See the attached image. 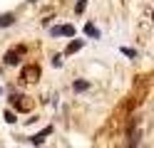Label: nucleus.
Wrapping results in <instances>:
<instances>
[{
	"mask_svg": "<svg viewBox=\"0 0 154 148\" xmlns=\"http://www.w3.org/2000/svg\"><path fill=\"white\" fill-rule=\"evenodd\" d=\"M5 121H10V123L15 121V116H13V111H5Z\"/></svg>",
	"mask_w": 154,
	"mask_h": 148,
	"instance_id": "11",
	"label": "nucleus"
},
{
	"mask_svg": "<svg viewBox=\"0 0 154 148\" xmlns=\"http://www.w3.org/2000/svg\"><path fill=\"white\" fill-rule=\"evenodd\" d=\"M23 52H25V47H17V52H8V54H5V64H17Z\"/></svg>",
	"mask_w": 154,
	"mask_h": 148,
	"instance_id": "1",
	"label": "nucleus"
},
{
	"mask_svg": "<svg viewBox=\"0 0 154 148\" xmlns=\"http://www.w3.org/2000/svg\"><path fill=\"white\" fill-rule=\"evenodd\" d=\"M122 54H127V57H132V59H137V52H134V49H129V47H122Z\"/></svg>",
	"mask_w": 154,
	"mask_h": 148,
	"instance_id": "9",
	"label": "nucleus"
},
{
	"mask_svg": "<svg viewBox=\"0 0 154 148\" xmlns=\"http://www.w3.org/2000/svg\"><path fill=\"white\" fill-rule=\"evenodd\" d=\"M0 94H3V89H0Z\"/></svg>",
	"mask_w": 154,
	"mask_h": 148,
	"instance_id": "12",
	"label": "nucleus"
},
{
	"mask_svg": "<svg viewBox=\"0 0 154 148\" xmlns=\"http://www.w3.org/2000/svg\"><path fill=\"white\" fill-rule=\"evenodd\" d=\"M72 89H75V91H85V89H90V82H75Z\"/></svg>",
	"mask_w": 154,
	"mask_h": 148,
	"instance_id": "7",
	"label": "nucleus"
},
{
	"mask_svg": "<svg viewBox=\"0 0 154 148\" xmlns=\"http://www.w3.org/2000/svg\"><path fill=\"white\" fill-rule=\"evenodd\" d=\"M37 74H40V69H37L35 64H30V67L23 69V79H25V82H32V77H37Z\"/></svg>",
	"mask_w": 154,
	"mask_h": 148,
	"instance_id": "3",
	"label": "nucleus"
},
{
	"mask_svg": "<svg viewBox=\"0 0 154 148\" xmlns=\"http://www.w3.org/2000/svg\"><path fill=\"white\" fill-rule=\"evenodd\" d=\"M77 49H82V39H77V42H70V45H67V52H77Z\"/></svg>",
	"mask_w": 154,
	"mask_h": 148,
	"instance_id": "6",
	"label": "nucleus"
},
{
	"mask_svg": "<svg viewBox=\"0 0 154 148\" xmlns=\"http://www.w3.org/2000/svg\"><path fill=\"white\" fill-rule=\"evenodd\" d=\"M85 32H87L90 37H100V30L94 27V25H87V27H85Z\"/></svg>",
	"mask_w": 154,
	"mask_h": 148,
	"instance_id": "8",
	"label": "nucleus"
},
{
	"mask_svg": "<svg viewBox=\"0 0 154 148\" xmlns=\"http://www.w3.org/2000/svg\"><path fill=\"white\" fill-rule=\"evenodd\" d=\"M50 131H52V128H50V126H47V128H42V131H40V133H37V136H32V138H30V141H32V143H42V141H45V136H50Z\"/></svg>",
	"mask_w": 154,
	"mask_h": 148,
	"instance_id": "4",
	"label": "nucleus"
},
{
	"mask_svg": "<svg viewBox=\"0 0 154 148\" xmlns=\"http://www.w3.org/2000/svg\"><path fill=\"white\" fill-rule=\"evenodd\" d=\"M85 7H87V0H77V7H75V10H77V13H82V10H85Z\"/></svg>",
	"mask_w": 154,
	"mask_h": 148,
	"instance_id": "10",
	"label": "nucleus"
},
{
	"mask_svg": "<svg viewBox=\"0 0 154 148\" xmlns=\"http://www.w3.org/2000/svg\"><path fill=\"white\" fill-rule=\"evenodd\" d=\"M30 3H35V0H30Z\"/></svg>",
	"mask_w": 154,
	"mask_h": 148,
	"instance_id": "13",
	"label": "nucleus"
},
{
	"mask_svg": "<svg viewBox=\"0 0 154 148\" xmlns=\"http://www.w3.org/2000/svg\"><path fill=\"white\" fill-rule=\"evenodd\" d=\"M15 22V15H10V13H8V15H0V27H10Z\"/></svg>",
	"mask_w": 154,
	"mask_h": 148,
	"instance_id": "5",
	"label": "nucleus"
},
{
	"mask_svg": "<svg viewBox=\"0 0 154 148\" xmlns=\"http://www.w3.org/2000/svg\"><path fill=\"white\" fill-rule=\"evenodd\" d=\"M50 32H52L55 37H57V35H65V37H72V35H75V27H72V25H65V27H52Z\"/></svg>",
	"mask_w": 154,
	"mask_h": 148,
	"instance_id": "2",
	"label": "nucleus"
}]
</instances>
